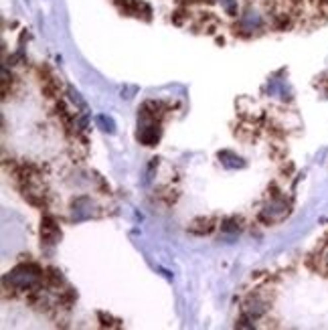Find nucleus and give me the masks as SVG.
Masks as SVG:
<instances>
[{"mask_svg":"<svg viewBox=\"0 0 328 330\" xmlns=\"http://www.w3.org/2000/svg\"><path fill=\"white\" fill-rule=\"evenodd\" d=\"M97 122L103 126V130H105V132H114V122L109 120V118H105V116H99V118H97Z\"/></svg>","mask_w":328,"mask_h":330,"instance_id":"obj_4","label":"nucleus"},{"mask_svg":"<svg viewBox=\"0 0 328 330\" xmlns=\"http://www.w3.org/2000/svg\"><path fill=\"white\" fill-rule=\"evenodd\" d=\"M239 29L247 35H253L255 31L264 29V16H261V12L249 8L247 12L241 14V18H239Z\"/></svg>","mask_w":328,"mask_h":330,"instance_id":"obj_2","label":"nucleus"},{"mask_svg":"<svg viewBox=\"0 0 328 330\" xmlns=\"http://www.w3.org/2000/svg\"><path fill=\"white\" fill-rule=\"evenodd\" d=\"M41 278H43V272L37 266L23 263V266H16L12 272H8V276L4 278V283H10L12 290L25 292V290H33L41 282Z\"/></svg>","mask_w":328,"mask_h":330,"instance_id":"obj_1","label":"nucleus"},{"mask_svg":"<svg viewBox=\"0 0 328 330\" xmlns=\"http://www.w3.org/2000/svg\"><path fill=\"white\" fill-rule=\"evenodd\" d=\"M324 261H326V268H328V251L324 253Z\"/></svg>","mask_w":328,"mask_h":330,"instance_id":"obj_5","label":"nucleus"},{"mask_svg":"<svg viewBox=\"0 0 328 330\" xmlns=\"http://www.w3.org/2000/svg\"><path fill=\"white\" fill-rule=\"evenodd\" d=\"M268 308H270V304H268L264 298L253 296V298H249V300L245 302L243 312H245V316H247L249 320H257V318H261V316L268 312Z\"/></svg>","mask_w":328,"mask_h":330,"instance_id":"obj_3","label":"nucleus"}]
</instances>
